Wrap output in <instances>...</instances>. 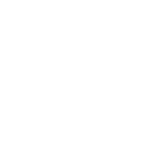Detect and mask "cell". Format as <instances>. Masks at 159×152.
I'll return each mask as SVG.
<instances>
[]
</instances>
